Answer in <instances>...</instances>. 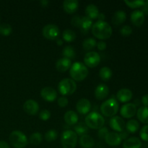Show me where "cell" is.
<instances>
[{
  "mask_svg": "<svg viewBox=\"0 0 148 148\" xmlns=\"http://www.w3.org/2000/svg\"><path fill=\"white\" fill-rule=\"evenodd\" d=\"M92 35L100 40H106L109 38L112 35V27L105 21H97L92 25L91 28Z\"/></svg>",
  "mask_w": 148,
  "mask_h": 148,
  "instance_id": "obj_1",
  "label": "cell"
},
{
  "mask_svg": "<svg viewBox=\"0 0 148 148\" xmlns=\"http://www.w3.org/2000/svg\"><path fill=\"white\" fill-rule=\"evenodd\" d=\"M88 67L82 62H76L72 64L69 69V74L74 81L81 82L84 80L88 77Z\"/></svg>",
  "mask_w": 148,
  "mask_h": 148,
  "instance_id": "obj_2",
  "label": "cell"
},
{
  "mask_svg": "<svg viewBox=\"0 0 148 148\" xmlns=\"http://www.w3.org/2000/svg\"><path fill=\"white\" fill-rule=\"evenodd\" d=\"M85 121L87 127L92 130H100L103 127L105 124V119L103 116L95 111L88 114L85 117Z\"/></svg>",
  "mask_w": 148,
  "mask_h": 148,
  "instance_id": "obj_3",
  "label": "cell"
},
{
  "mask_svg": "<svg viewBox=\"0 0 148 148\" xmlns=\"http://www.w3.org/2000/svg\"><path fill=\"white\" fill-rule=\"evenodd\" d=\"M119 108L118 101L114 98H110L104 101L100 107L101 114L106 117H114L117 114Z\"/></svg>",
  "mask_w": 148,
  "mask_h": 148,
  "instance_id": "obj_4",
  "label": "cell"
},
{
  "mask_svg": "<svg viewBox=\"0 0 148 148\" xmlns=\"http://www.w3.org/2000/svg\"><path fill=\"white\" fill-rule=\"evenodd\" d=\"M9 140L11 145L14 148H24L28 143L25 134L19 130L12 132L9 137Z\"/></svg>",
  "mask_w": 148,
  "mask_h": 148,
  "instance_id": "obj_5",
  "label": "cell"
},
{
  "mask_svg": "<svg viewBox=\"0 0 148 148\" xmlns=\"http://www.w3.org/2000/svg\"><path fill=\"white\" fill-rule=\"evenodd\" d=\"M59 92L63 95H72L77 90V84L70 78H64L62 79L58 85Z\"/></svg>",
  "mask_w": 148,
  "mask_h": 148,
  "instance_id": "obj_6",
  "label": "cell"
},
{
  "mask_svg": "<svg viewBox=\"0 0 148 148\" xmlns=\"http://www.w3.org/2000/svg\"><path fill=\"white\" fill-rule=\"evenodd\" d=\"M61 143L63 148H75L77 143V135L72 130H66L62 134Z\"/></svg>",
  "mask_w": 148,
  "mask_h": 148,
  "instance_id": "obj_7",
  "label": "cell"
},
{
  "mask_svg": "<svg viewBox=\"0 0 148 148\" xmlns=\"http://www.w3.org/2000/svg\"><path fill=\"white\" fill-rule=\"evenodd\" d=\"M42 33L43 36L49 40H56L60 34V30L56 25L49 24L43 27Z\"/></svg>",
  "mask_w": 148,
  "mask_h": 148,
  "instance_id": "obj_8",
  "label": "cell"
},
{
  "mask_svg": "<svg viewBox=\"0 0 148 148\" xmlns=\"http://www.w3.org/2000/svg\"><path fill=\"white\" fill-rule=\"evenodd\" d=\"M101 62V56L95 51L88 52L84 57V64L90 68L96 67Z\"/></svg>",
  "mask_w": 148,
  "mask_h": 148,
  "instance_id": "obj_9",
  "label": "cell"
},
{
  "mask_svg": "<svg viewBox=\"0 0 148 148\" xmlns=\"http://www.w3.org/2000/svg\"><path fill=\"white\" fill-rule=\"evenodd\" d=\"M137 106L134 103H126L122 106L120 110V114L125 119H131L137 114Z\"/></svg>",
  "mask_w": 148,
  "mask_h": 148,
  "instance_id": "obj_10",
  "label": "cell"
},
{
  "mask_svg": "<svg viewBox=\"0 0 148 148\" xmlns=\"http://www.w3.org/2000/svg\"><path fill=\"white\" fill-rule=\"evenodd\" d=\"M109 125L113 130H114L115 132H121L124 131L125 129L126 124L121 117L115 116L111 119L109 121Z\"/></svg>",
  "mask_w": 148,
  "mask_h": 148,
  "instance_id": "obj_11",
  "label": "cell"
},
{
  "mask_svg": "<svg viewBox=\"0 0 148 148\" xmlns=\"http://www.w3.org/2000/svg\"><path fill=\"white\" fill-rule=\"evenodd\" d=\"M23 109L25 112L31 116H34L38 114L39 111V105L34 100H27L23 104Z\"/></svg>",
  "mask_w": 148,
  "mask_h": 148,
  "instance_id": "obj_12",
  "label": "cell"
},
{
  "mask_svg": "<svg viewBox=\"0 0 148 148\" xmlns=\"http://www.w3.org/2000/svg\"><path fill=\"white\" fill-rule=\"evenodd\" d=\"M40 95L43 100L48 102H53L57 98L56 90L51 87H45L40 91Z\"/></svg>",
  "mask_w": 148,
  "mask_h": 148,
  "instance_id": "obj_13",
  "label": "cell"
},
{
  "mask_svg": "<svg viewBox=\"0 0 148 148\" xmlns=\"http://www.w3.org/2000/svg\"><path fill=\"white\" fill-rule=\"evenodd\" d=\"M76 108L78 113L82 115H85L90 111L91 103L87 98H81L77 103Z\"/></svg>",
  "mask_w": 148,
  "mask_h": 148,
  "instance_id": "obj_14",
  "label": "cell"
},
{
  "mask_svg": "<svg viewBox=\"0 0 148 148\" xmlns=\"http://www.w3.org/2000/svg\"><path fill=\"white\" fill-rule=\"evenodd\" d=\"M145 16L142 12L141 10H134L132 12L130 16V20L134 25L137 27H140L144 23L145 20Z\"/></svg>",
  "mask_w": 148,
  "mask_h": 148,
  "instance_id": "obj_15",
  "label": "cell"
},
{
  "mask_svg": "<svg viewBox=\"0 0 148 148\" xmlns=\"http://www.w3.org/2000/svg\"><path fill=\"white\" fill-rule=\"evenodd\" d=\"M104 140H105L106 143L110 146H118L122 142L119 134L115 132H108V134H107Z\"/></svg>",
  "mask_w": 148,
  "mask_h": 148,
  "instance_id": "obj_16",
  "label": "cell"
},
{
  "mask_svg": "<svg viewBox=\"0 0 148 148\" xmlns=\"http://www.w3.org/2000/svg\"><path fill=\"white\" fill-rule=\"evenodd\" d=\"M109 93V88L105 84H100L95 90V96L96 99L101 101L108 97Z\"/></svg>",
  "mask_w": 148,
  "mask_h": 148,
  "instance_id": "obj_17",
  "label": "cell"
},
{
  "mask_svg": "<svg viewBox=\"0 0 148 148\" xmlns=\"http://www.w3.org/2000/svg\"><path fill=\"white\" fill-rule=\"evenodd\" d=\"M132 92L127 88H122L119 90L116 93V98L120 102L127 103L132 98Z\"/></svg>",
  "mask_w": 148,
  "mask_h": 148,
  "instance_id": "obj_18",
  "label": "cell"
},
{
  "mask_svg": "<svg viewBox=\"0 0 148 148\" xmlns=\"http://www.w3.org/2000/svg\"><path fill=\"white\" fill-rule=\"evenodd\" d=\"M72 66V61L67 58H61L56 62V68L59 72H65L70 69Z\"/></svg>",
  "mask_w": 148,
  "mask_h": 148,
  "instance_id": "obj_19",
  "label": "cell"
},
{
  "mask_svg": "<svg viewBox=\"0 0 148 148\" xmlns=\"http://www.w3.org/2000/svg\"><path fill=\"white\" fill-rule=\"evenodd\" d=\"M79 2L77 0H65L63 2V8L68 14H74L77 10Z\"/></svg>",
  "mask_w": 148,
  "mask_h": 148,
  "instance_id": "obj_20",
  "label": "cell"
},
{
  "mask_svg": "<svg viewBox=\"0 0 148 148\" xmlns=\"http://www.w3.org/2000/svg\"><path fill=\"white\" fill-rule=\"evenodd\" d=\"M142 145L141 140L138 137H132L124 140L123 148H141Z\"/></svg>",
  "mask_w": 148,
  "mask_h": 148,
  "instance_id": "obj_21",
  "label": "cell"
},
{
  "mask_svg": "<svg viewBox=\"0 0 148 148\" xmlns=\"http://www.w3.org/2000/svg\"><path fill=\"white\" fill-rule=\"evenodd\" d=\"M127 20V14L123 10H118L114 14L112 17V22L114 25H120L123 24Z\"/></svg>",
  "mask_w": 148,
  "mask_h": 148,
  "instance_id": "obj_22",
  "label": "cell"
},
{
  "mask_svg": "<svg viewBox=\"0 0 148 148\" xmlns=\"http://www.w3.org/2000/svg\"><path fill=\"white\" fill-rule=\"evenodd\" d=\"M65 122L70 126L76 125L78 123L79 117H78L77 114L74 111H68L65 113L64 116Z\"/></svg>",
  "mask_w": 148,
  "mask_h": 148,
  "instance_id": "obj_23",
  "label": "cell"
},
{
  "mask_svg": "<svg viewBox=\"0 0 148 148\" xmlns=\"http://www.w3.org/2000/svg\"><path fill=\"white\" fill-rule=\"evenodd\" d=\"M79 145L82 148H92L95 145V141L92 137L85 134L79 138Z\"/></svg>",
  "mask_w": 148,
  "mask_h": 148,
  "instance_id": "obj_24",
  "label": "cell"
},
{
  "mask_svg": "<svg viewBox=\"0 0 148 148\" xmlns=\"http://www.w3.org/2000/svg\"><path fill=\"white\" fill-rule=\"evenodd\" d=\"M85 14H86V17L91 19V20L96 19L98 18V16L99 14V10H98L97 6H95V4H88L85 8Z\"/></svg>",
  "mask_w": 148,
  "mask_h": 148,
  "instance_id": "obj_25",
  "label": "cell"
},
{
  "mask_svg": "<svg viewBox=\"0 0 148 148\" xmlns=\"http://www.w3.org/2000/svg\"><path fill=\"white\" fill-rule=\"evenodd\" d=\"M137 116L142 123L148 124V107H140L137 111Z\"/></svg>",
  "mask_w": 148,
  "mask_h": 148,
  "instance_id": "obj_26",
  "label": "cell"
},
{
  "mask_svg": "<svg viewBox=\"0 0 148 148\" xmlns=\"http://www.w3.org/2000/svg\"><path fill=\"white\" fill-rule=\"evenodd\" d=\"M92 20L91 19L88 18L86 16L82 17V20H81V24L79 26L81 32L84 34H86L90 28H92Z\"/></svg>",
  "mask_w": 148,
  "mask_h": 148,
  "instance_id": "obj_27",
  "label": "cell"
},
{
  "mask_svg": "<svg viewBox=\"0 0 148 148\" xmlns=\"http://www.w3.org/2000/svg\"><path fill=\"white\" fill-rule=\"evenodd\" d=\"M125 127L127 129V131L129 133L134 134V133L137 132L138 131L139 128H140V123L135 119L130 120L127 122Z\"/></svg>",
  "mask_w": 148,
  "mask_h": 148,
  "instance_id": "obj_28",
  "label": "cell"
},
{
  "mask_svg": "<svg viewBox=\"0 0 148 148\" xmlns=\"http://www.w3.org/2000/svg\"><path fill=\"white\" fill-rule=\"evenodd\" d=\"M99 76L103 81H108L112 76V71L108 66H103L99 71Z\"/></svg>",
  "mask_w": 148,
  "mask_h": 148,
  "instance_id": "obj_29",
  "label": "cell"
},
{
  "mask_svg": "<svg viewBox=\"0 0 148 148\" xmlns=\"http://www.w3.org/2000/svg\"><path fill=\"white\" fill-rule=\"evenodd\" d=\"M74 130H75V132L76 133L77 135L79 136L85 135L88 132V127L83 122L77 123L74 127Z\"/></svg>",
  "mask_w": 148,
  "mask_h": 148,
  "instance_id": "obj_30",
  "label": "cell"
},
{
  "mask_svg": "<svg viewBox=\"0 0 148 148\" xmlns=\"http://www.w3.org/2000/svg\"><path fill=\"white\" fill-rule=\"evenodd\" d=\"M62 37H63L64 40L68 42V43H70L76 39V33L71 29H66L65 30H64L63 33H62Z\"/></svg>",
  "mask_w": 148,
  "mask_h": 148,
  "instance_id": "obj_31",
  "label": "cell"
},
{
  "mask_svg": "<svg viewBox=\"0 0 148 148\" xmlns=\"http://www.w3.org/2000/svg\"><path fill=\"white\" fill-rule=\"evenodd\" d=\"M62 54H63L64 57L67 58L71 60V59L75 58L76 52L72 46H66V47L64 48L63 51H62Z\"/></svg>",
  "mask_w": 148,
  "mask_h": 148,
  "instance_id": "obj_32",
  "label": "cell"
},
{
  "mask_svg": "<svg viewBox=\"0 0 148 148\" xmlns=\"http://www.w3.org/2000/svg\"><path fill=\"white\" fill-rule=\"evenodd\" d=\"M97 42L92 38H88L85 39L82 43V47L83 49L85 51H90L93 49L96 46Z\"/></svg>",
  "mask_w": 148,
  "mask_h": 148,
  "instance_id": "obj_33",
  "label": "cell"
},
{
  "mask_svg": "<svg viewBox=\"0 0 148 148\" xmlns=\"http://www.w3.org/2000/svg\"><path fill=\"white\" fill-rule=\"evenodd\" d=\"M42 140H43L42 134L40 132H38L33 133L30 135V138H29V141H30V144L33 145H38L42 142Z\"/></svg>",
  "mask_w": 148,
  "mask_h": 148,
  "instance_id": "obj_34",
  "label": "cell"
},
{
  "mask_svg": "<svg viewBox=\"0 0 148 148\" xmlns=\"http://www.w3.org/2000/svg\"><path fill=\"white\" fill-rule=\"evenodd\" d=\"M12 32V27L8 23L0 24V35L2 36H9Z\"/></svg>",
  "mask_w": 148,
  "mask_h": 148,
  "instance_id": "obj_35",
  "label": "cell"
},
{
  "mask_svg": "<svg viewBox=\"0 0 148 148\" xmlns=\"http://www.w3.org/2000/svg\"><path fill=\"white\" fill-rule=\"evenodd\" d=\"M124 3L128 6L129 7L132 9H137L142 7L145 4V1L139 0V1H128V0H124Z\"/></svg>",
  "mask_w": 148,
  "mask_h": 148,
  "instance_id": "obj_36",
  "label": "cell"
},
{
  "mask_svg": "<svg viewBox=\"0 0 148 148\" xmlns=\"http://www.w3.org/2000/svg\"><path fill=\"white\" fill-rule=\"evenodd\" d=\"M57 132L54 130H50L45 134V140L47 142H53L57 138Z\"/></svg>",
  "mask_w": 148,
  "mask_h": 148,
  "instance_id": "obj_37",
  "label": "cell"
},
{
  "mask_svg": "<svg viewBox=\"0 0 148 148\" xmlns=\"http://www.w3.org/2000/svg\"><path fill=\"white\" fill-rule=\"evenodd\" d=\"M51 112L47 109H43L39 112V118L42 121H47L50 119Z\"/></svg>",
  "mask_w": 148,
  "mask_h": 148,
  "instance_id": "obj_38",
  "label": "cell"
},
{
  "mask_svg": "<svg viewBox=\"0 0 148 148\" xmlns=\"http://www.w3.org/2000/svg\"><path fill=\"white\" fill-rule=\"evenodd\" d=\"M140 136L143 141L148 142V124L144 126V127L141 129Z\"/></svg>",
  "mask_w": 148,
  "mask_h": 148,
  "instance_id": "obj_39",
  "label": "cell"
},
{
  "mask_svg": "<svg viewBox=\"0 0 148 148\" xmlns=\"http://www.w3.org/2000/svg\"><path fill=\"white\" fill-rule=\"evenodd\" d=\"M120 33L123 36H130L132 33V29L130 25H124L120 30Z\"/></svg>",
  "mask_w": 148,
  "mask_h": 148,
  "instance_id": "obj_40",
  "label": "cell"
},
{
  "mask_svg": "<svg viewBox=\"0 0 148 148\" xmlns=\"http://www.w3.org/2000/svg\"><path fill=\"white\" fill-rule=\"evenodd\" d=\"M81 20H82V17L79 15H75L74 17H72V20H71V23L75 27H79L81 24Z\"/></svg>",
  "mask_w": 148,
  "mask_h": 148,
  "instance_id": "obj_41",
  "label": "cell"
},
{
  "mask_svg": "<svg viewBox=\"0 0 148 148\" xmlns=\"http://www.w3.org/2000/svg\"><path fill=\"white\" fill-rule=\"evenodd\" d=\"M108 130L107 127H102L101 129H100V130H98V137H99L100 139H101V140H104L105 139V137H106L107 134H108Z\"/></svg>",
  "mask_w": 148,
  "mask_h": 148,
  "instance_id": "obj_42",
  "label": "cell"
},
{
  "mask_svg": "<svg viewBox=\"0 0 148 148\" xmlns=\"http://www.w3.org/2000/svg\"><path fill=\"white\" fill-rule=\"evenodd\" d=\"M57 103L59 106L62 107V108H64V107H66L68 105L69 101H68V99L66 97H61V98H59L58 99Z\"/></svg>",
  "mask_w": 148,
  "mask_h": 148,
  "instance_id": "obj_43",
  "label": "cell"
},
{
  "mask_svg": "<svg viewBox=\"0 0 148 148\" xmlns=\"http://www.w3.org/2000/svg\"><path fill=\"white\" fill-rule=\"evenodd\" d=\"M97 46V48L98 49V50L100 51H104L106 49V43L104 41H103V40H100L99 42H98L96 44Z\"/></svg>",
  "mask_w": 148,
  "mask_h": 148,
  "instance_id": "obj_44",
  "label": "cell"
},
{
  "mask_svg": "<svg viewBox=\"0 0 148 148\" xmlns=\"http://www.w3.org/2000/svg\"><path fill=\"white\" fill-rule=\"evenodd\" d=\"M142 12L145 15H148V1H145L144 5L142 7V10H141Z\"/></svg>",
  "mask_w": 148,
  "mask_h": 148,
  "instance_id": "obj_45",
  "label": "cell"
},
{
  "mask_svg": "<svg viewBox=\"0 0 148 148\" xmlns=\"http://www.w3.org/2000/svg\"><path fill=\"white\" fill-rule=\"evenodd\" d=\"M129 134H130V133H129L128 132L124 130V131L121 132L119 133V135L120 137H121V140H127V138H129Z\"/></svg>",
  "mask_w": 148,
  "mask_h": 148,
  "instance_id": "obj_46",
  "label": "cell"
},
{
  "mask_svg": "<svg viewBox=\"0 0 148 148\" xmlns=\"http://www.w3.org/2000/svg\"><path fill=\"white\" fill-rule=\"evenodd\" d=\"M142 103L143 104L144 106L148 107V95H143L142 98Z\"/></svg>",
  "mask_w": 148,
  "mask_h": 148,
  "instance_id": "obj_47",
  "label": "cell"
},
{
  "mask_svg": "<svg viewBox=\"0 0 148 148\" xmlns=\"http://www.w3.org/2000/svg\"><path fill=\"white\" fill-rule=\"evenodd\" d=\"M0 148H10V147L7 142L0 141Z\"/></svg>",
  "mask_w": 148,
  "mask_h": 148,
  "instance_id": "obj_48",
  "label": "cell"
},
{
  "mask_svg": "<svg viewBox=\"0 0 148 148\" xmlns=\"http://www.w3.org/2000/svg\"><path fill=\"white\" fill-rule=\"evenodd\" d=\"M105 17V14H103V13H99V14L98 16V19L99 20V21H104Z\"/></svg>",
  "mask_w": 148,
  "mask_h": 148,
  "instance_id": "obj_49",
  "label": "cell"
},
{
  "mask_svg": "<svg viewBox=\"0 0 148 148\" xmlns=\"http://www.w3.org/2000/svg\"><path fill=\"white\" fill-rule=\"evenodd\" d=\"M40 4H41L42 7H47L48 4H49V1H47V0H42V1H40Z\"/></svg>",
  "mask_w": 148,
  "mask_h": 148,
  "instance_id": "obj_50",
  "label": "cell"
},
{
  "mask_svg": "<svg viewBox=\"0 0 148 148\" xmlns=\"http://www.w3.org/2000/svg\"><path fill=\"white\" fill-rule=\"evenodd\" d=\"M56 43H57V45H59V46H62V45L63 44V40L60 38H57L56 39Z\"/></svg>",
  "mask_w": 148,
  "mask_h": 148,
  "instance_id": "obj_51",
  "label": "cell"
},
{
  "mask_svg": "<svg viewBox=\"0 0 148 148\" xmlns=\"http://www.w3.org/2000/svg\"><path fill=\"white\" fill-rule=\"evenodd\" d=\"M0 22H1V17H0Z\"/></svg>",
  "mask_w": 148,
  "mask_h": 148,
  "instance_id": "obj_52",
  "label": "cell"
}]
</instances>
